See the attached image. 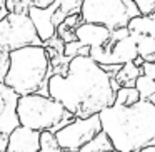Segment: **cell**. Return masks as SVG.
Masks as SVG:
<instances>
[{"label":"cell","instance_id":"obj_1","mask_svg":"<svg viewBox=\"0 0 155 152\" xmlns=\"http://www.w3.org/2000/svg\"><path fill=\"white\" fill-rule=\"evenodd\" d=\"M48 97L70 112L75 119L98 115L115 104L112 79L90 57H75L65 75H50Z\"/></svg>","mask_w":155,"mask_h":152},{"label":"cell","instance_id":"obj_2","mask_svg":"<svg viewBox=\"0 0 155 152\" xmlns=\"http://www.w3.org/2000/svg\"><path fill=\"white\" fill-rule=\"evenodd\" d=\"M98 119L114 152H137L155 145V105L150 102L138 100L132 107L114 104Z\"/></svg>","mask_w":155,"mask_h":152},{"label":"cell","instance_id":"obj_3","mask_svg":"<svg viewBox=\"0 0 155 152\" xmlns=\"http://www.w3.org/2000/svg\"><path fill=\"white\" fill-rule=\"evenodd\" d=\"M52 75L50 59L44 47H24L8 54V72L4 84L18 97L40 94L48 97V79Z\"/></svg>","mask_w":155,"mask_h":152},{"label":"cell","instance_id":"obj_4","mask_svg":"<svg viewBox=\"0 0 155 152\" xmlns=\"http://www.w3.org/2000/svg\"><path fill=\"white\" fill-rule=\"evenodd\" d=\"M17 117L22 127L35 132H52V134L64 129L75 119L58 102L40 94L18 97Z\"/></svg>","mask_w":155,"mask_h":152},{"label":"cell","instance_id":"obj_5","mask_svg":"<svg viewBox=\"0 0 155 152\" xmlns=\"http://www.w3.org/2000/svg\"><path fill=\"white\" fill-rule=\"evenodd\" d=\"M82 22L95 24L110 32L125 29L132 19L138 17L134 0H82Z\"/></svg>","mask_w":155,"mask_h":152},{"label":"cell","instance_id":"obj_6","mask_svg":"<svg viewBox=\"0 0 155 152\" xmlns=\"http://www.w3.org/2000/svg\"><path fill=\"white\" fill-rule=\"evenodd\" d=\"M34 24L27 14H8L7 19L0 20V49L5 52H14L24 47H40Z\"/></svg>","mask_w":155,"mask_h":152},{"label":"cell","instance_id":"obj_7","mask_svg":"<svg viewBox=\"0 0 155 152\" xmlns=\"http://www.w3.org/2000/svg\"><path fill=\"white\" fill-rule=\"evenodd\" d=\"M102 132L98 115H92L87 119H74L64 129L55 132V140L64 152H77L80 147L97 137Z\"/></svg>","mask_w":155,"mask_h":152},{"label":"cell","instance_id":"obj_8","mask_svg":"<svg viewBox=\"0 0 155 152\" xmlns=\"http://www.w3.org/2000/svg\"><path fill=\"white\" fill-rule=\"evenodd\" d=\"M18 95L8 89L4 82H0V135H10L18 127L17 117Z\"/></svg>","mask_w":155,"mask_h":152},{"label":"cell","instance_id":"obj_9","mask_svg":"<svg viewBox=\"0 0 155 152\" xmlns=\"http://www.w3.org/2000/svg\"><path fill=\"white\" fill-rule=\"evenodd\" d=\"M58 10V0H54V4L48 8H28V19L34 24V29L37 32L38 39L42 40V44L47 40H50L52 37L57 35V29L54 27V14Z\"/></svg>","mask_w":155,"mask_h":152},{"label":"cell","instance_id":"obj_10","mask_svg":"<svg viewBox=\"0 0 155 152\" xmlns=\"http://www.w3.org/2000/svg\"><path fill=\"white\" fill-rule=\"evenodd\" d=\"M7 152H40V132L18 125L7 137Z\"/></svg>","mask_w":155,"mask_h":152},{"label":"cell","instance_id":"obj_11","mask_svg":"<svg viewBox=\"0 0 155 152\" xmlns=\"http://www.w3.org/2000/svg\"><path fill=\"white\" fill-rule=\"evenodd\" d=\"M75 39H77L84 47H88V49L105 47V45L110 42V30L102 27V25L82 22V24L75 29Z\"/></svg>","mask_w":155,"mask_h":152},{"label":"cell","instance_id":"obj_12","mask_svg":"<svg viewBox=\"0 0 155 152\" xmlns=\"http://www.w3.org/2000/svg\"><path fill=\"white\" fill-rule=\"evenodd\" d=\"M110 47L112 57H114L115 64L117 65H124L128 62H135L138 59V50H137V42H135L134 35H128L127 39L117 42L114 45H107Z\"/></svg>","mask_w":155,"mask_h":152},{"label":"cell","instance_id":"obj_13","mask_svg":"<svg viewBox=\"0 0 155 152\" xmlns=\"http://www.w3.org/2000/svg\"><path fill=\"white\" fill-rule=\"evenodd\" d=\"M130 34H138L143 37L155 39V15H138V17L132 19L127 25Z\"/></svg>","mask_w":155,"mask_h":152},{"label":"cell","instance_id":"obj_14","mask_svg":"<svg viewBox=\"0 0 155 152\" xmlns=\"http://www.w3.org/2000/svg\"><path fill=\"white\" fill-rule=\"evenodd\" d=\"M140 75H142V69L137 67L134 62H128V64H124L120 67L118 74L115 75V82L120 87H135V82Z\"/></svg>","mask_w":155,"mask_h":152},{"label":"cell","instance_id":"obj_15","mask_svg":"<svg viewBox=\"0 0 155 152\" xmlns=\"http://www.w3.org/2000/svg\"><path fill=\"white\" fill-rule=\"evenodd\" d=\"M137 42V50H138V57L143 62H153L155 64V39L150 37H143L138 34H132Z\"/></svg>","mask_w":155,"mask_h":152},{"label":"cell","instance_id":"obj_16","mask_svg":"<svg viewBox=\"0 0 155 152\" xmlns=\"http://www.w3.org/2000/svg\"><path fill=\"white\" fill-rule=\"evenodd\" d=\"M135 89L140 95V100H147L155 105V80L145 77V75H140L135 82Z\"/></svg>","mask_w":155,"mask_h":152},{"label":"cell","instance_id":"obj_17","mask_svg":"<svg viewBox=\"0 0 155 152\" xmlns=\"http://www.w3.org/2000/svg\"><path fill=\"white\" fill-rule=\"evenodd\" d=\"M140 100L137 89L135 87H120L115 92V104L124 105V107H132Z\"/></svg>","mask_w":155,"mask_h":152},{"label":"cell","instance_id":"obj_18","mask_svg":"<svg viewBox=\"0 0 155 152\" xmlns=\"http://www.w3.org/2000/svg\"><path fill=\"white\" fill-rule=\"evenodd\" d=\"M110 150H112V145L108 142L107 135L104 132H100L97 137H94L88 144L80 147L77 152H110Z\"/></svg>","mask_w":155,"mask_h":152},{"label":"cell","instance_id":"obj_19","mask_svg":"<svg viewBox=\"0 0 155 152\" xmlns=\"http://www.w3.org/2000/svg\"><path fill=\"white\" fill-rule=\"evenodd\" d=\"M88 57L95 62L97 65L100 67H105V65H117L112 57V52H110V47H95V49H90V54Z\"/></svg>","mask_w":155,"mask_h":152},{"label":"cell","instance_id":"obj_20","mask_svg":"<svg viewBox=\"0 0 155 152\" xmlns=\"http://www.w3.org/2000/svg\"><path fill=\"white\" fill-rule=\"evenodd\" d=\"M88 54H90V49L84 47L78 40L65 44V47H64V57H67L68 60H72L75 57H88Z\"/></svg>","mask_w":155,"mask_h":152},{"label":"cell","instance_id":"obj_21","mask_svg":"<svg viewBox=\"0 0 155 152\" xmlns=\"http://www.w3.org/2000/svg\"><path fill=\"white\" fill-rule=\"evenodd\" d=\"M40 152H64L52 132H40Z\"/></svg>","mask_w":155,"mask_h":152},{"label":"cell","instance_id":"obj_22","mask_svg":"<svg viewBox=\"0 0 155 152\" xmlns=\"http://www.w3.org/2000/svg\"><path fill=\"white\" fill-rule=\"evenodd\" d=\"M58 8L60 12H64L65 15H75V14H80V8H82V0H58Z\"/></svg>","mask_w":155,"mask_h":152},{"label":"cell","instance_id":"obj_23","mask_svg":"<svg viewBox=\"0 0 155 152\" xmlns=\"http://www.w3.org/2000/svg\"><path fill=\"white\" fill-rule=\"evenodd\" d=\"M138 15H155V0H134Z\"/></svg>","mask_w":155,"mask_h":152},{"label":"cell","instance_id":"obj_24","mask_svg":"<svg viewBox=\"0 0 155 152\" xmlns=\"http://www.w3.org/2000/svg\"><path fill=\"white\" fill-rule=\"evenodd\" d=\"M128 35H130V32H128L127 27H125V29H117V30L110 32V42H108L107 45L117 44V42H120V40H124V39H127Z\"/></svg>","mask_w":155,"mask_h":152},{"label":"cell","instance_id":"obj_25","mask_svg":"<svg viewBox=\"0 0 155 152\" xmlns=\"http://www.w3.org/2000/svg\"><path fill=\"white\" fill-rule=\"evenodd\" d=\"M82 24V17H80V14H75V15H68L67 19L64 20V27H67V29H70V30H75V29L78 27V25Z\"/></svg>","mask_w":155,"mask_h":152},{"label":"cell","instance_id":"obj_26","mask_svg":"<svg viewBox=\"0 0 155 152\" xmlns=\"http://www.w3.org/2000/svg\"><path fill=\"white\" fill-rule=\"evenodd\" d=\"M140 69H142V75L155 80V64L153 62H143V65Z\"/></svg>","mask_w":155,"mask_h":152},{"label":"cell","instance_id":"obj_27","mask_svg":"<svg viewBox=\"0 0 155 152\" xmlns=\"http://www.w3.org/2000/svg\"><path fill=\"white\" fill-rule=\"evenodd\" d=\"M54 4V0H30V7H35V8H48L50 5Z\"/></svg>","mask_w":155,"mask_h":152},{"label":"cell","instance_id":"obj_28","mask_svg":"<svg viewBox=\"0 0 155 152\" xmlns=\"http://www.w3.org/2000/svg\"><path fill=\"white\" fill-rule=\"evenodd\" d=\"M5 7H7L8 14H14L15 12V0H5Z\"/></svg>","mask_w":155,"mask_h":152},{"label":"cell","instance_id":"obj_29","mask_svg":"<svg viewBox=\"0 0 155 152\" xmlns=\"http://www.w3.org/2000/svg\"><path fill=\"white\" fill-rule=\"evenodd\" d=\"M5 62H8V52L0 49V65H4Z\"/></svg>","mask_w":155,"mask_h":152},{"label":"cell","instance_id":"obj_30","mask_svg":"<svg viewBox=\"0 0 155 152\" xmlns=\"http://www.w3.org/2000/svg\"><path fill=\"white\" fill-rule=\"evenodd\" d=\"M137 152H155V145H150V147H145V149H140Z\"/></svg>","mask_w":155,"mask_h":152},{"label":"cell","instance_id":"obj_31","mask_svg":"<svg viewBox=\"0 0 155 152\" xmlns=\"http://www.w3.org/2000/svg\"><path fill=\"white\" fill-rule=\"evenodd\" d=\"M5 7V0H0V8H4Z\"/></svg>","mask_w":155,"mask_h":152},{"label":"cell","instance_id":"obj_32","mask_svg":"<svg viewBox=\"0 0 155 152\" xmlns=\"http://www.w3.org/2000/svg\"><path fill=\"white\" fill-rule=\"evenodd\" d=\"M110 152H114V150H110Z\"/></svg>","mask_w":155,"mask_h":152}]
</instances>
